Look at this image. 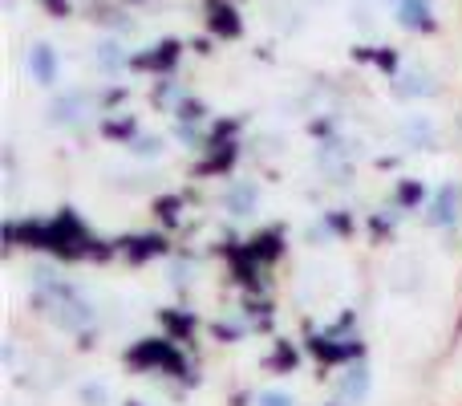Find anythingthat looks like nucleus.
<instances>
[{"label":"nucleus","instance_id":"1","mask_svg":"<svg viewBox=\"0 0 462 406\" xmlns=\"http://www.w3.org/2000/svg\"><path fill=\"white\" fill-rule=\"evenodd\" d=\"M29 244L49 248V252H57V256H69V260H78V256H94V248H89L94 240H89L86 223H81L73 212H61L49 223H29Z\"/></svg>","mask_w":462,"mask_h":406},{"label":"nucleus","instance_id":"2","mask_svg":"<svg viewBox=\"0 0 462 406\" xmlns=\"http://www.w3.org/2000/svg\"><path fill=\"white\" fill-rule=\"evenodd\" d=\"M126 362L130 366H138V370H167V374H187V362H183V354L175 350V342H167V337H146V342H138L134 350L126 354Z\"/></svg>","mask_w":462,"mask_h":406},{"label":"nucleus","instance_id":"3","mask_svg":"<svg viewBox=\"0 0 462 406\" xmlns=\"http://www.w3.org/2000/svg\"><path fill=\"white\" fill-rule=\"evenodd\" d=\"M458 215H462V187L447 184L439 195H434L430 212H426V223H434V228H455Z\"/></svg>","mask_w":462,"mask_h":406},{"label":"nucleus","instance_id":"4","mask_svg":"<svg viewBox=\"0 0 462 406\" xmlns=\"http://www.w3.org/2000/svg\"><path fill=\"white\" fill-rule=\"evenodd\" d=\"M398 24L410 33H430L434 29V13L430 0H402L398 5Z\"/></svg>","mask_w":462,"mask_h":406},{"label":"nucleus","instance_id":"5","mask_svg":"<svg viewBox=\"0 0 462 406\" xmlns=\"http://www.w3.org/2000/svg\"><path fill=\"white\" fill-rule=\"evenodd\" d=\"M29 73H32V81L37 86H53L57 81V53H53V45H32L29 49Z\"/></svg>","mask_w":462,"mask_h":406},{"label":"nucleus","instance_id":"6","mask_svg":"<svg viewBox=\"0 0 462 406\" xmlns=\"http://www.w3.org/2000/svg\"><path fill=\"white\" fill-rule=\"evenodd\" d=\"M179 57V41H159V45H151V53H138L134 65L138 70H171Z\"/></svg>","mask_w":462,"mask_h":406},{"label":"nucleus","instance_id":"7","mask_svg":"<svg viewBox=\"0 0 462 406\" xmlns=\"http://www.w3.org/2000/svg\"><path fill=\"white\" fill-rule=\"evenodd\" d=\"M255 200H260V192H255L252 184H231L227 195H224V207L231 215H252L255 212Z\"/></svg>","mask_w":462,"mask_h":406},{"label":"nucleus","instance_id":"8","mask_svg":"<svg viewBox=\"0 0 462 406\" xmlns=\"http://www.w3.org/2000/svg\"><path fill=\"white\" fill-rule=\"evenodd\" d=\"M122 252L130 256V260H151V256H162L167 252V240L162 236H134V240H122Z\"/></svg>","mask_w":462,"mask_h":406},{"label":"nucleus","instance_id":"9","mask_svg":"<svg viewBox=\"0 0 462 406\" xmlns=\"http://www.w3.org/2000/svg\"><path fill=\"white\" fill-rule=\"evenodd\" d=\"M369 382H374V378H369V366H353L349 374H345V386H341V394H345V402H365V394H369Z\"/></svg>","mask_w":462,"mask_h":406},{"label":"nucleus","instance_id":"10","mask_svg":"<svg viewBox=\"0 0 462 406\" xmlns=\"http://www.w3.org/2000/svg\"><path fill=\"white\" fill-rule=\"evenodd\" d=\"M406 138H410V146H434L439 143V127H434L430 118H410L406 122Z\"/></svg>","mask_w":462,"mask_h":406},{"label":"nucleus","instance_id":"11","mask_svg":"<svg viewBox=\"0 0 462 406\" xmlns=\"http://www.w3.org/2000/svg\"><path fill=\"white\" fill-rule=\"evenodd\" d=\"M81 110H86V98L69 94V98H57L49 114H53V122H69V127H73V122H81Z\"/></svg>","mask_w":462,"mask_h":406},{"label":"nucleus","instance_id":"12","mask_svg":"<svg viewBox=\"0 0 462 406\" xmlns=\"http://www.w3.org/2000/svg\"><path fill=\"white\" fill-rule=\"evenodd\" d=\"M211 29L224 33V37H236L239 33V16L231 5H211Z\"/></svg>","mask_w":462,"mask_h":406},{"label":"nucleus","instance_id":"13","mask_svg":"<svg viewBox=\"0 0 462 406\" xmlns=\"http://www.w3.org/2000/svg\"><path fill=\"white\" fill-rule=\"evenodd\" d=\"M402 81H410V86H402V94L406 98H418V94H434V81H430V73H418V70H410Z\"/></svg>","mask_w":462,"mask_h":406},{"label":"nucleus","instance_id":"14","mask_svg":"<svg viewBox=\"0 0 462 406\" xmlns=\"http://www.w3.org/2000/svg\"><path fill=\"white\" fill-rule=\"evenodd\" d=\"M94 61L102 65V70H118L126 57L118 53V45H114V41H102V45H97V53H94Z\"/></svg>","mask_w":462,"mask_h":406},{"label":"nucleus","instance_id":"15","mask_svg":"<svg viewBox=\"0 0 462 406\" xmlns=\"http://www.w3.org/2000/svg\"><path fill=\"white\" fill-rule=\"evenodd\" d=\"M106 399H110V386H106V382H86V386H81V402H86V406H102Z\"/></svg>","mask_w":462,"mask_h":406},{"label":"nucleus","instance_id":"16","mask_svg":"<svg viewBox=\"0 0 462 406\" xmlns=\"http://www.w3.org/2000/svg\"><path fill=\"white\" fill-rule=\"evenodd\" d=\"M255 406H296V399L284 391H263L260 399H255Z\"/></svg>","mask_w":462,"mask_h":406},{"label":"nucleus","instance_id":"17","mask_svg":"<svg viewBox=\"0 0 462 406\" xmlns=\"http://www.w3.org/2000/svg\"><path fill=\"white\" fill-rule=\"evenodd\" d=\"M134 151H138V155H154V151H159V143H154V138H143Z\"/></svg>","mask_w":462,"mask_h":406},{"label":"nucleus","instance_id":"18","mask_svg":"<svg viewBox=\"0 0 462 406\" xmlns=\"http://www.w3.org/2000/svg\"><path fill=\"white\" fill-rule=\"evenodd\" d=\"M183 118H203V106H183Z\"/></svg>","mask_w":462,"mask_h":406},{"label":"nucleus","instance_id":"19","mask_svg":"<svg viewBox=\"0 0 462 406\" xmlns=\"http://www.w3.org/2000/svg\"><path fill=\"white\" fill-rule=\"evenodd\" d=\"M393 5H402V0H393Z\"/></svg>","mask_w":462,"mask_h":406},{"label":"nucleus","instance_id":"20","mask_svg":"<svg viewBox=\"0 0 462 406\" xmlns=\"http://www.w3.org/2000/svg\"><path fill=\"white\" fill-rule=\"evenodd\" d=\"M130 406H138V402H130Z\"/></svg>","mask_w":462,"mask_h":406}]
</instances>
